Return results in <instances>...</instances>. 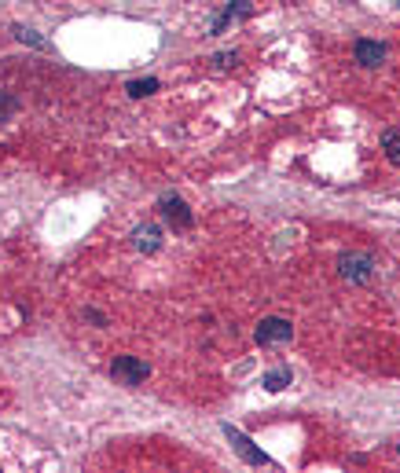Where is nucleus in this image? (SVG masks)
<instances>
[{
    "mask_svg": "<svg viewBox=\"0 0 400 473\" xmlns=\"http://www.w3.org/2000/svg\"><path fill=\"white\" fill-rule=\"evenodd\" d=\"M147 374H151V367H147L140 356H118V360L111 363V378H114L118 385H125V389H136V385H143Z\"/></svg>",
    "mask_w": 400,
    "mask_h": 473,
    "instance_id": "1",
    "label": "nucleus"
},
{
    "mask_svg": "<svg viewBox=\"0 0 400 473\" xmlns=\"http://www.w3.org/2000/svg\"><path fill=\"white\" fill-rule=\"evenodd\" d=\"M254 338H257V345H283V341L294 338V327H290V319L268 316V319H261V327L254 330Z\"/></svg>",
    "mask_w": 400,
    "mask_h": 473,
    "instance_id": "2",
    "label": "nucleus"
},
{
    "mask_svg": "<svg viewBox=\"0 0 400 473\" xmlns=\"http://www.w3.org/2000/svg\"><path fill=\"white\" fill-rule=\"evenodd\" d=\"M338 272L349 279V283H367L371 272H374V261L367 253H342L338 257Z\"/></svg>",
    "mask_w": 400,
    "mask_h": 473,
    "instance_id": "3",
    "label": "nucleus"
},
{
    "mask_svg": "<svg viewBox=\"0 0 400 473\" xmlns=\"http://www.w3.org/2000/svg\"><path fill=\"white\" fill-rule=\"evenodd\" d=\"M158 209H162V217L170 221L173 228H180V231L195 224V213L187 209V202H184L180 195H162V199H158Z\"/></svg>",
    "mask_w": 400,
    "mask_h": 473,
    "instance_id": "4",
    "label": "nucleus"
},
{
    "mask_svg": "<svg viewBox=\"0 0 400 473\" xmlns=\"http://www.w3.org/2000/svg\"><path fill=\"white\" fill-rule=\"evenodd\" d=\"M224 437L231 440V447H235V451H239V455H243V459H246L250 466H268V462H272V459L265 455V451H261V447H254V440H250V437H243V433H239V429H235V425H224Z\"/></svg>",
    "mask_w": 400,
    "mask_h": 473,
    "instance_id": "5",
    "label": "nucleus"
},
{
    "mask_svg": "<svg viewBox=\"0 0 400 473\" xmlns=\"http://www.w3.org/2000/svg\"><path fill=\"white\" fill-rule=\"evenodd\" d=\"M352 55H356L360 67L374 70V67H382V62H386V45H382V40H356Z\"/></svg>",
    "mask_w": 400,
    "mask_h": 473,
    "instance_id": "6",
    "label": "nucleus"
},
{
    "mask_svg": "<svg viewBox=\"0 0 400 473\" xmlns=\"http://www.w3.org/2000/svg\"><path fill=\"white\" fill-rule=\"evenodd\" d=\"M133 246L143 250V253H155V250L162 246V228H158V224H143V228H136V231H133Z\"/></svg>",
    "mask_w": 400,
    "mask_h": 473,
    "instance_id": "7",
    "label": "nucleus"
},
{
    "mask_svg": "<svg viewBox=\"0 0 400 473\" xmlns=\"http://www.w3.org/2000/svg\"><path fill=\"white\" fill-rule=\"evenodd\" d=\"M250 15H254V4H250V0H235V4H228V8L213 18V33H221V30L231 23V18H250Z\"/></svg>",
    "mask_w": 400,
    "mask_h": 473,
    "instance_id": "8",
    "label": "nucleus"
},
{
    "mask_svg": "<svg viewBox=\"0 0 400 473\" xmlns=\"http://www.w3.org/2000/svg\"><path fill=\"white\" fill-rule=\"evenodd\" d=\"M290 378H294V374H290V367H272V371L261 378V385H265L268 393H283L287 385H290Z\"/></svg>",
    "mask_w": 400,
    "mask_h": 473,
    "instance_id": "9",
    "label": "nucleus"
},
{
    "mask_svg": "<svg viewBox=\"0 0 400 473\" xmlns=\"http://www.w3.org/2000/svg\"><path fill=\"white\" fill-rule=\"evenodd\" d=\"M382 150L393 165H400V128H386L382 133Z\"/></svg>",
    "mask_w": 400,
    "mask_h": 473,
    "instance_id": "10",
    "label": "nucleus"
},
{
    "mask_svg": "<svg viewBox=\"0 0 400 473\" xmlns=\"http://www.w3.org/2000/svg\"><path fill=\"white\" fill-rule=\"evenodd\" d=\"M129 92L133 99H143V96H151V92H158V77H143V81H129Z\"/></svg>",
    "mask_w": 400,
    "mask_h": 473,
    "instance_id": "11",
    "label": "nucleus"
},
{
    "mask_svg": "<svg viewBox=\"0 0 400 473\" xmlns=\"http://www.w3.org/2000/svg\"><path fill=\"white\" fill-rule=\"evenodd\" d=\"M18 111V99L11 96V92H0V121H4V118H11Z\"/></svg>",
    "mask_w": 400,
    "mask_h": 473,
    "instance_id": "12",
    "label": "nucleus"
},
{
    "mask_svg": "<svg viewBox=\"0 0 400 473\" xmlns=\"http://www.w3.org/2000/svg\"><path fill=\"white\" fill-rule=\"evenodd\" d=\"M213 62H217V70H231L239 62V52H221V55H213Z\"/></svg>",
    "mask_w": 400,
    "mask_h": 473,
    "instance_id": "13",
    "label": "nucleus"
},
{
    "mask_svg": "<svg viewBox=\"0 0 400 473\" xmlns=\"http://www.w3.org/2000/svg\"><path fill=\"white\" fill-rule=\"evenodd\" d=\"M15 37L23 40V45H37V48H45V40H40L33 30H23V26H15Z\"/></svg>",
    "mask_w": 400,
    "mask_h": 473,
    "instance_id": "14",
    "label": "nucleus"
},
{
    "mask_svg": "<svg viewBox=\"0 0 400 473\" xmlns=\"http://www.w3.org/2000/svg\"><path fill=\"white\" fill-rule=\"evenodd\" d=\"M85 319H92V323H99V327H103V323H107V319H103V316H99V312H92V308H89V312H85Z\"/></svg>",
    "mask_w": 400,
    "mask_h": 473,
    "instance_id": "15",
    "label": "nucleus"
}]
</instances>
